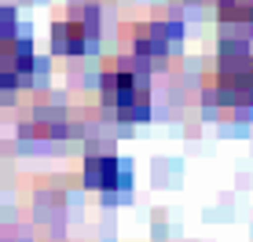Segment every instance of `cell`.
Here are the masks:
<instances>
[{"instance_id":"obj_3","label":"cell","mask_w":253,"mask_h":242,"mask_svg":"<svg viewBox=\"0 0 253 242\" xmlns=\"http://www.w3.org/2000/svg\"><path fill=\"white\" fill-rule=\"evenodd\" d=\"M84 184L99 187V191H118L128 184V165L114 154H92L84 161Z\"/></svg>"},{"instance_id":"obj_5","label":"cell","mask_w":253,"mask_h":242,"mask_svg":"<svg viewBox=\"0 0 253 242\" xmlns=\"http://www.w3.org/2000/svg\"><path fill=\"white\" fill-rule=\"evenodd\" d=\"M216 15L228 26L253 30V0H216Z\"/></svg>"},{"instance_id":"obj_4","label":"cell","mask_w":253,"mask_h":242,"mask_svg":"<svg viewBox=\"0 0 253 242\" xmlns=\"http://www.w3.org/2000/svg\"><path fill=\"white\" fill-rule=\"evenodd\" d=\"M95 37V19H81V15H70L59 19L51 26V44L59 51H84Z\"/></svg>"},{"instance_id":"obj_1","label":"cell","mask_w":253,"mask_h":242,"mask_svg":"<svg viewBox=\"0 0 253 242\" xmlns=\"http://www.w3.org/2000/svg\"><path fill=\"white\" fill-rule=\"evenodd\" d=\"M103 103L121 121L147 118V110H151V84L132 66H114V70L103 74Z\"/></svg>"},{"instance_id":"obj_2","label":"cell","mask_w":253,"mask_h":242,"mask_svg":"<svg viewBox=\"0 0 253 242\" xmlns=\"http://www.w3.org/2000/svg\"><path fill=\"white\" fill-rule=\"evenodd\" d=\"M180 44V26L176 22H139L132 30V51L143 59H162Z\"/></svg>"}]
</instances>
